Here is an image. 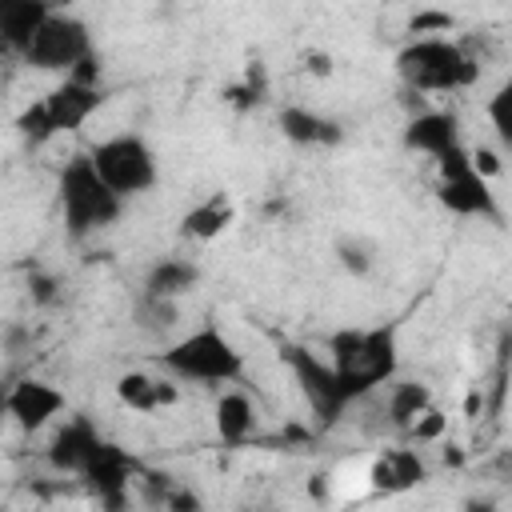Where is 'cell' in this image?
Masks as SVG:
<instances>
[{"mask_svg":"<svg viewBox=\"0 0 512 512\" xmlns=\"http://www.w3.org/2000/svg\"><path fill=\"white\" fill-rule=\"evenodd\" d=\"M328 364L344 380L348 396L360 404L376 388H384L400 372V344L396 324H372V328H336L324 344Z\"/></svg>","mask_w":512,"mask_h":512,"instance_id":"cell-1","label":"cell"},{"mask_svg":"<svg viewBox=\"0 0 512 512\" xmlns=\"http://www.w3.org/2000/svg\"><path fill=\"white\" fill-rule=\"evenodd\" d=\"M156 364L160 372L184 384H240L244 380V352L216 324H200L184 332L180 340L164 344L156 352Z\"/></svg>","mask_w":512,"mask_h":512,"instance_id":"cell-2","label":"cell"},{"mask_svg":"<svg viewBox=\"0 0 512 512\" xmlns=\"http://www.w3.org/2000/svg\"><path fill=\"white\" fill-rule=\"evenodd\" d=\"M396 72L412 92H464L480 80V60L448 36H412L396 52Z\"/></svg>","mask_w":512,"mask_h":512,"instance_id":"cell-3","label":"cell"},{"mask_svg":"<svg viewBox=\"0 0 512 512\" xmlns=\"http://www.w3.org/2000/svg\"><path fill=\"white\" fill-rule=\"evenodd\" d=\"M56 196H60V216H64V232L68 240H88L96 232H104L108 224L120 220L124 200L100 180V172L92 168L88 152L72 156L60 176H56Z\"/></svg>","mask_w":512,"mask_h":512,"instance_id":"cell-4","label":"cell"},{"mask_svg":"<svg viewBox=\"0 0 512 512\" xmlns=\"http://www.w3.org/2000/svg\"><path fill=\"white\" fill-rule=\"evenodd\" d=\"M88 160H92V168L100 172V180L120 200L144 196L160 180V160H156L152 144L140 132H116V136L92 144L88 148Z\"/></svg>","mask_w":512,"mask_h":512,"instance_id":"cell-5","label":"cell"},{"mask_svg":"<svg viewBox=\"0 0 512 512\" xmlns=\"http://www.w3.org/2000/svg\"><path fill=\"white\" fill-rule=\"evenodd\" d=\"M280 360L292 372V380H296V388H300V396H304V404H308V412L316 416L320 428L340 424L344 412L356 404L348 396L344 380L336 376V368L328 364V356H320V352H312L304 344H284L280 348Z\"/></svg>","mask_w":512,"mask_h":512,"instance_id":"cell-6","label":"cell"},{"mask_svg":"<svg viewBox=\"0 0 512 512\" xmlns=\"http://www.w3.org/2000/svg\"><path fill=\"white\" fill-rule=\"evenodd\" d=\"M436 200L444 212L452 216H480V220H500V204H496V192H492V180H484L472 160H468V148L456 144L448 152L436 156Z\"/></svg>","mask_w":512,"mask_h":512,"instance_id":"cell-7","label":"cell"},{"mask_svg":"<svg viewBox=\"0 0 512 512\" xmlns=\"http://www.w3.org/2000/svg\"><path fill=\"white\" fill-rule=\"evenodd\" d=\"M92 52V28L88 20H80L76 12L56 8L32 36V44L24 48V64L36 72H68L80 56Z\"/></svg>","mask_w":512,"mask_h":512,"instance_id":"cell-8","label":"cell"},{"mask_svg":"<svg viewBox=\"0 0 512 512\" xmlns=\"http://www.w3.org/2000/svg\"><path fill=\"white\" fill-rule=\"evenodd\" d=\"M140 476V464L128 448L100 440V448L92 452V460L80 468V480L88 488V496L100 508H124L128 504V484Z\"/></svg>","mask_w":512,"mask_h":512,"instance_id":"cell-9","label":"cell"},{"mask_svg":"<svg viewBox=\"0 0 512 512\" xmlns=\"http://www.w3.org/2000/svg\"><path fill=\"white\" fill-rule=\"evenodd\" d=\"M68 408L64 392L48 380H36V376H20L8 384V420L24 432V436H36L44 432L60 412Z\"/></svg>","mask_w":512,"mask_h":512,"instance_id":"cell-10","label":"cell"},{"mask_svg":"<svg viewBox=\"0 0 512 512\" xmlns=\"http://www.w3.org/2000/svg\"><path fill=\"white\" fill-rule=\"evenodd\" d=\"M100 428L88 420V416H68L52 436H48V448H44V460L52 472L60 476H80V468L92 460V452L100 448Z\"/></svg>","mask_w":512,"mask_h":512,"instance_id":"cell-11","label":"cell"},{"mask_svg":"<svg viewBox=\"0 0 512 512\" xmlns=\"http://www.w3.org/2000/svg\"><path fill=\"white\" fill-rule=\"evenodd\" d=\"M404 148L416 152V156H440L456 144H464V132H460V116L448 112V108H424V112H412L404 120V132H400Z\"/></svg>","mask_w":512,"mask_h":512,"instance_id":"cell-12","label":"cell"},{"mask_svg":"<svg viewBox=\"0 0 512 512\" xmlns=\"http://www.w3.org/2000/svg\"><path fill=\"white\" fill-rule=\"evenodd\" d=\"M104 88H92V84H76V80H60L56 88L44 92V104H48V116L56 124V132H80L100 108H104Z\"/></svg>","mask_w":512,"mask_h":512,"instance_id":"cell-13","label":"cell"},{"mask_svg":"<svg viewBox=\"0 0 512 512\" xmlns=\"http://www.w3.org/2000/svg\"><path fill=\"white\" fill-rule=\"evenodd\" d=\"M276 128L296 148H336L344 140V124L340 120H332L328 112L304 108V104H284L276 112Z\"/></svg>","mask_w":512,"mask_h":512,"instance_id":"cell-14","label":"cell"},{"mask_svg":"<svg viewBox=\"0 0 512 512\" xmlns=\"http://www.w3.org/2000/svg\"><path fill=\"white\" fill-rule=\"evenodd\" d=\"M116 400H120L124 408L140 412V416H156V412L180 404V388H176V380H172L168 372L156 376V372L132 368V372H124V376L116 380Z\"/></svg>","mask_w":512,"mask_h":512,"instance_id":"cell-15","label":"cell"},{"mask_svg":"<svg viewBox=\"0 0 512 512\" xmlns=\"http://www.w3.org/2000/svg\"><path fill=\"white\" fill-rule=\"evenodd\" d=\"M424 480H428V464H424L420 448H384L368 468V484L384 496L420 488Z\"/></svg>","mask_w":512,"mask_h":512,"instance_id":"cell-16","label":"cell"},{"mask_svg":"<svg viewBox=\"0 0 512 512\" xmlns=\"http://www.w3.org/2000/svg\"><path fill=\"white\" fill-rule=\"evenodd\" d=\"M56 0H4L0 4V40L8 52L24 56V48L32 44L36 28L56 12Z\"/></svg>","mask_w":512,"mask_h":512,"instance_id":"cell-17","label":"cell"},{"mask_svg":"<svg viewBox=\"0 0 512 512\" xmlns=\"http://www.w3.org/2000/svg\"><path fill=\"white\" fill-rule=\"evenodd\" d=\"M232 220H236V204L224 192H208L180 216V236L192 244H208V240L224 236L232 228Z\"/></svg>","mask_w":512,"mask_h":512,"instance_id":"cell-18","label":"cell"},{"mask_svg":"<svg viewBox=\"0 0 512 512\" xmlns=\"http://www.w3.org/2000/svg\"><path fill=\"white\" fill-rule=\"evenodd\" d=\"M212 420H216V436L224 444H244L256 432V404H252L248 392L228 388V392H220V400L212 408Z\"/></svg>","mask_w":512,"mask_h":512,"instance_id":"cell-19","label":"cell"},{"mask_svg":"<svg viewBox=\"0 0 512 512\" xmlns=\"http://www.w3.org/2000/svg\"><path fill=\"white\" fill-rule=\"evenodd\" d=\"M196 284H200V268H196L192 260H180V256H164V260H156V264L144 272V284H140V292H152V296H168V300H180V296H188Z\"/></svg>","mask_w":512,"mask_h":512,"instance_id":"cell-20","label":"cell"},{"mask_svg":"<svg viewBox=\"0 0 512 512\" xmlns=\"http://www.w3.org/2000/svg\"><path fill=\"white\" fill-rule=\"evenodd\" d=\"M392 388H388V396H384V416H388V424L392 428H408L428 404H432V388L428 384H420V380H388Z\"/></svg>","mask_w":512,"mask_h":512,"instance_id":"cell-21","label":"cell"},{"mask_svg":"<svg viewBox=\"0 0 512 512\" xmlns=\"http://www.w3.org/2000/svg\"><path fill=\"white\" fill-rule=\"evenodd\" d=\"M132 320H136V328L148 332V336H168V332L180 324V300L140 292V296H136V308H132Z\"/></svg>","mask_w":512,"mask_h":512,"instance_id":"cell-22","label":"cell"},{"mask_svg":"<svg viewBox=\"0 0 512 512\" xmlns=\"http://www.w3.org/2000/svg\"><path fill=\"white\" fill-rule=\"evenodd\" d=\"M16 132H20V140H24V144H32V148H44L52 136H60V132H56V124H52V116H48L44 96H40V100H32V104L16 116Z\"/></svg>","mask_w":512,"mask_h":512,"instance_id":"cell-23","label":"cell"},{"mask_svg":"<svg viewBox=\"0 0 512 512\" xmlns=\"http://www.w3.org/2000/svg\"><path fill=\"white\" fill-rule=\"evenodd\" d=\"M336 260H340V268H344L348 276L364 280V276H372V268H376V248H372L364 236H340V240H336Z\"/></svg>","mask_w":512,"mask_h":512,"instance_id":"cell-24","label":"cell"},{"mask_svg":"<svg viewBox=\"0 0 512 512\" xmlns=\"http://www.w3.org/2000/svg\"><path fill=\"white\" fill-rule=\"evenodd\" d=\"M404 432H408L416 444H440V440H444V432H448V416H444L436 404H428V408H424V412H420Z\"/></svg>","mask_w":512,"mask_h":512,"instance_id":"cell-25","label":"cell"},{"mask_svg":"<svg viewBox=\"0 0 512 512\" xmlns=\"http://www.w3.org/2000/svg\"><path fill=\"white\" fill-rule=\"evenodd\" d=\"M488 120H492L500 144L508 148V144H512V84H500V88L492 92V100H488Z\"/></svg>","mask_w":512,"mask_h":512,"instance_id":"cell-26","label":"cell"},{"mask_svg":"<svg viewBox=\"0 0 512 512\" xmlns=\"http://www.w3.org/2000/svg\"><path fill=\"white\" fill-rule=\"evenodd\" d=\"M452 28H456V16L452 12H440V8H420L408 20V32L412 36H436V32H452Z\"/></svg>","mask_w":512,"mask_h":512,"instance_id":"cell-27","label":"cell"},{"mask_svg":"<svg viewBox=\"0 0 512 512\" xmlns=\"http://www.w3.org/2000/svg\"><path fill=\"white\" fill-rule=\"evenodd\" d=\"M468 160H472V168H476L484 180L504 176V152L492 148V144H476V148H468Z\"/></svg>","mask_w":512,"mask_h":512,"instance_id":"cell-28","label":"cell"},{"mask_svg":"<svg viewBox=\"0 0 512 512\" xmlns=\"http://www.w3.org/2000/svg\"><path fill=\"white\" fill-rule=\"evenodd\" d=\"M64 76H68V80H76V84H92V88H100V80H104V64H100L96 48H92L88 56H80Z\"/></svg>","mask_w":512,"mask_h":512,"instance_id":"cell-29","label":"cell"},{"mask_svg":"<svg viewBox=\"0 0 512 512\" xmlns=\"http://www.w3.org/2000/svg\"><path fill=\"white\" fill-rule=\"evenodd\" d=\"M28 296H32V304H52L60 296V280L52 272H32L28 276Z\"/></svg>","mask_w":512,"mask_h":512,"instance_id":"cell-30","label":"cell"},{"mask_svg":"<svg viewBox=\"0 0 512 512\" xmlns=\"http://www.w3.org/2000/svg\"><path fill=\"white\" fill-rule=\"evenodd\" d=\"M304 72H308V76H316V80H328V76L336 72V64H332V56H328V52L312 48V52H304Z\"/></svg>","mask_w":512,"mask_h":512,"instance_id":"cell-31","label":"cell"},{"mask_svg":"<svg viewBox=\"0 0 512 512\" xmlns=\"http://www.w3.org/2000/svg\"><path fill=\"white\" fill-rule=\"evenodd\" d=\"M28 344H32V332H28L24 324H12V328H4V348H8L12 356H20Z\"/></svg>","mask_w":512,"mask_h":512,"instance_id":"cell-32","label":"cell"},{"mask_svg":"<svg viewBox=\"0 0 512 512\" xmlns=\"http://www.w3.org/2000/svg\"><path fill=\"white\" fill-rule=\"evenodd\" d=\"M8 420V384H0V424Z\"/></svg>","mask_w":512,"mask_h":512,"instance_id":"cell-33","label":"cell"},{"mask_svg":"<svg viewBox=\"0 0 512 512\" xmlns=\"http://www.w3.org/2000/svg\"><path fill=\"white\" fill-rule=\"evenodd\" d=\"M0 52H8V48H4V40H0Z\"/></svg>","mask_w":512,"mask_h":512,"instance_id":"cell-34","label":"cell"},{"mask_svg":"<svg viewBox=\"0 0 512 512\" xmlns=\"http://www.w3.org/2000/svg\"><path fill=\"white\" fill-rule=\"evenodd\" d=\"M0 4H4V0H0Z\"/></svg>","mask_w":512,"mask_h":512,"instance_id":"cell-35","label":"cell"}]
</instances>
